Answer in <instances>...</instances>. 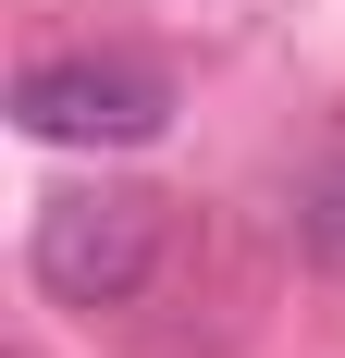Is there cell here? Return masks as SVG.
<instances>
[{
    "instance_id": "3",
    "label": "cell",
    "mask_w": 345,
    "mask_h": 358,
    "mask_svg": "<svg viewBox=\"0 0 345 358\" xmlns=\"http://www.w3.org/2000/svg\"><path fill=\"white\" fill-rule=\"evenodd\" d=\"M309 248H321V259H333V272H345V173H333V185H321V198H309Z\"/></svg>"
},
{
    "instance_id": "2",
    "label": "cell",
    "mask_w": 345,
    "mask_h": 358,
    "mask_svg": "<svg viewBox=\"0 0 345 358\" xmlns=\"http://www.w3.org/2000/svg\"><path fill=\"white\" fill-rule=\"evenodd\" d=\"M13 124L50 148H148L172 124V87L148 62H99V50H62V62H25L13 87Z\"/></svg>"
},
{
    "instance_id": "1",
    "label": "cell",
    "mask_w": 345,
    "mask_h": 358,
    "mask_svg": "<svg viewBox=\"0 0 345 358\" xmlns=\"http://www.w3.org/2000/svg\"><path fill=\"white\" fill-rule=\"evenodd\" d=\"M25 259H37V285L62 296V309H124L161 272V198H136V185H62L37 210Z\"/></svg>"
}]
</instances>
